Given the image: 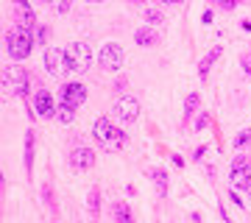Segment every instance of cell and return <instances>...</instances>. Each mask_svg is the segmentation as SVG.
Listing matches in <instances>:
<instances>
[{
	"mask_svg": "<svg viewBox=\"0 0 251 223\" xmlns=\"http://www.w3.org/2000/svg\"><path fill=\"white\" fill-rule=\"evenodd\" d=\"M28 0H14V6H25Z\"/></svg>",
	"mask_w": 251,
	"mask_h": 223,
	"instance_id": "obj_30",
	"label": "cell"
},
{
	"mask_svg": "<svg viewBox=\"0 0 251 223\" xmlns=\"http://www.w3.org/2000/svg\"><path fill=\"white\" fill-rule=\"evenodd\" d=\"M209 3H221V0H209Z\"/></svg>",
	"mask_w": 251,
	"mask_h": 223,
	"instance_id": "obj_31",
	"label": "cell"
},
{
	"mask_svg": "<svg viewBox=\"0 0 251 223\" xmlns=\"http://www.w3.org/2000/svg\"><path fill=\"white\" fill-rule=\"evenodd\" d=\"M221 50H224V48H212V53H206V59L198 64V75H201V78H206V75H209V67L215 64V59L221 56Z\"/></svg>",
	"mask_w": 251,
	"mask_h": 223,
	"instance_id": "obj_15",
	"label": "cell"
},
{
	"mask_svg": "<svg viewBox=\"0 0 251 223\" xmlns=\"http://www.w3.org/2000/svg\"><path fill=\"white\" fill-rule=\"evenodd\" d=\"M209 112H201V115H198V120H196V131H204L206 125H209Z\"/></svg>",
	"mask_w": 251,
	"mask_h": 223,
	"instance_id": "obj_22",
	"label": "cell"
},
{
	"mask_svg": "<svg viewBox=\"0 0 251 223\" xmlns=\"http://www.w3.org/2000/svg\"><path fill=\"white\" fill-rule=\"evenodd\" d=\"M34 109H36L42 117H53V115H56L53 95H50L48 89H39V92H36V98H34Z\"/></svg>",
	"mask_w": 251,
	"mask_h": 223,
	"instance_id": "obj_9",
	"label": "cell"
},
{
	"mask_svg": "<svg viewBox=\"0 0 251 223\" xmlns=\"http://www.w3.org/2000/svg\"><path fill=\"white\" fill-rule=\"evenodd\" d=\"M98 62H100V67H103V70L117 73L120 67H123V48H120V45H115V42L103 45V48H100V53H98Z\"/></svg>",
	"mask_w": 251,
	"mask_h": 223,
	"instance_id": "obj_5",
	"label": "cell"
},
{
	"mask_svg": "<svg viewBox=\"0 0 251 223\" xmlns=\"http://www.w3.org/2000/svg\"><path fill=\"white\" fill-rule=\"evenodd\" d=\"M115 89H117V92H123V89H126V78H120V81H117V84H115Z\"/></svg>",
	"mask_w": 251,
	"mask_h": 223,
	"instance_id": "obj_28",
	"label": "cell"
},
{
	"mask_svg": "<svg viewBox=\"0 0 251 223\" xmlns=\"http://www.w3.org/2000/svg\"><path fill=\"white\" fill-rule=\"evenodd\" d=\"M134 39H137V45H143V48H151V45L159 42V36H156V31H153V28H137Z\"/></svg>",
	"mask_w": 251,
	"mask_h": 223,
	"instance_id": "obj_13",
	"label": "cell"
},
{
	"mask_svg": "<svg viewBox=\"0 0 251 223\" xmlns=\"http://www.w3.org/2000/svg\"><path fill=\"white\" fill-rule=\"evenodd\" d=\"M243 67H246V73L251 75V56H246V59H243Z\"/></svg>",
	"mask_w": 251,
	"mask_h": 223,
	"instance_id": "obj_27",
	"label": "cell"
},
{
	"mask_svg": "<svg viewBox=\"0 0 251 223\" xmlns=\"http://www.w3.org/2000/svg\"><path fill=\"white\" fill-rule=\"evenodd\" d=\"M90 209L92 212H98V190H92L90 193Z\"/></svg>",
	"mask_w": 251,
	"mask_h": 223,
	"instance_id": "obj_24",
	"label": "cell"
},
{
	"mask_svg": "<svg viewBox=\"0 0 251 223\" xmlns=\"http://www.w3.org/2000/svg\"><path fill=\"white\" fill-rule=\"evenodd\" d=\"M145 20H148L151 25H162V23H165V17H162L159 9H145Z\"/></svg>",
	"mask_w": 251,
	"mask_h": 223,
	"instance_id": "obj_19",
	"label": "cell"
},
{
	"mask_svg": "<svg viewBox=\"0 0 251 223\" xmlns=\"http://www.w3.org/2000/svg\"><path fill=\"white\" fill-rule=\"evenodd\" d=\"M90 62H92V50L87 42H73L67 45L64 50V64L70 73H87L90 70Z\"/></svg>",
	"mask_w": 251,
	"mask_h": 223,
	"instance_id": "obj_3",
	"label": "cell"
},
{
	"mask_svg": "<svg viewBox=\"0 0 251 223\" xmlns=\"http://www.w3.org/2000/svg\"><path fill=\"white\" fill-rule=\"evenodd\" d=\"M70 6H73V0H59L56 11H59V14H67V11H70Z\"/></svg>",
	"mask_w": 251,
	"mask_h": 223,
	"instance_id": "obj_23",
	"label": "cell"
},
{
	"mask_svg": "<svg viewBox=\"0 0 251 223\" xmlns=\"http://www.w3.org/2000/svg\"><path fill=\"white\" fill-rule=\"evenodd\" d=\"M95 165V151L87 148V145H78L70 151V168L73 170H90Z\"/></svg>",
	"mask_w": 251,
	"mask_h": 223,
	"instance_id": "obj_8",
	"label": "cell"
},
{
	"mask_svg": "<svg viewBox=\"0 0 251 223\" xmlns=\"http://www.w3.org/2000/svg\"><path fill=\"white\" fill-rule=\"evenodd\" d=\"M112 112H115L117 120H123V123H134L137 117H140V103H137L134 98L123 95V98H117V100H115Z\"/></svg>",
	"mask_w": 251,
	"mask_h": 223,
	"instance_id": "obj_6",
	"label": "cell"
},
{
	"mask_svg": "<svg viewBox=\"0 0 251 223\" xmlns=\"http://www.w3.org/2000/svg\"><path fill=\"white\" fill-rule=\"evenodd\" d=\"M31 162H34V134H28L25 140V168L31 170Z\"/></svg>",
	"mask_w": 251,
	"mask_h": 223,
	"instance_id": "obj_20",
	"label": "cell"
},
{
	"mask_svg": "<svg viewBox=\"0 0 251 223\" xmlns=\"http://www.w3.org/2000/svg\"><path fill=\"white\" fill-rule=\"evenodd\" d=\"M128 3H140V0H128Z\"/></svg>",
	"mask_w": 251,
	"mask_h": 223,
	"instance_id": "obj_32",
	"label": "cell"
},
{
	"mask_svg": "<svg viewBox=\"0 0 251 223\" xmlns=\"http://www.w3.org/2000/svg\"><path fill=\"white\" fill-rule=\"evenodd\" d=\"M6 50H9V56L14 62L28 59L31 50H34V36H31V31H25V28H11L9 34H6Z\"/></svg>",
	"mask_w": 251,
	"mask_h": 223,
	"instance_id": "obj_1",
	"label": "cell"
},
{
	"mask_svg": "<svg viewBox=\"0 0 251 223\" xmlns=\"http://www.w3.org/2000/svg\"><path fill=\"white\" fill-rule=\"evenodd\" d=\"M159 3H171V6H179V3H184V0H159Z\"/></svg>",
	"mask_w": 251,
	"mask_h": 223,
	"instance_id": "obj_29",
	"label": "cell"
},
{
	"mask_svg": "<svg viewBox=\"0 0 251 223\" xmlns=\"http://www.w3.org/2000/svg\"><path fill=\"white\" fill-rule=\"evenodd\" d=\"M232 190H249L251 187V156H234L229 170Z\"/></svg>",
	"mask_w": 251,
	"mask_h": 223,
	"instance_id": "obj_4",
	"label": "cell"
},
{
	"mask_svg": "<svg viewBox=\"0 0 251 223\" xmlns=\"http://www.w3.org/2000/svg\"><path fill=\"white\" fill-rule=\"evenodd\" d=\"M28 92V75L23 70H17V84H14V95H25Z\"/></svg>",
	"mask_w": 251,
	"mask_h": 223,
	"instance_id": "obj_18",
	"label": "cell"
},
{
	"mask_svg": "<svg viewBox=\"0 0 251 223\" xmlns=\"http://www.w3.org/2000/svg\"><path fill=\"white\" fill-rule=\"evenodd\" d=\"M198 103H201V95H198V92H190L187 100H184V117H187V120H190V115L198 112Z\"/></svg>",
	"mask_w": 251,
	"mask_h": 223,
	"instance_id": "obj_17",
	"label": "cell"
},
{
	"mask_svg": "<svg viewBox=\"0 0 251 223\" xmlns=\"http://www.w3.org/2000/svg\"><path fill=\"white\" fill-rule=\"evenodd\" d=\"M92 137H95V140L100 143V148H106V151H117V148L126 145V134L120 131V128H115L106 117H98V120H95Z\"/></svg>",
	"mask_w": 251,
	"mask_h": 223,
	"instance_id": "obj_2",
	"label": "cell"
},
{
	"mask_svg": "<svg viewBox=\"0 0 251 223\" xmlns=\"http://www.w3.org/2000/svg\"><path fill=\"white\" fill-rule=\"evenodd\" d=\"M84 100H87V87H84V84L70 81V84H64V87H62V103H67V106H73V109H78Z\"/></svg>",
	"mask_w": 251,
	"mask_h": 223,
	"instance_id": "obj_7",
	"label": "cell"
},
{
	"mask_svg": "<svg viewBox=\"0 0 251 223\" xmlns=\"http://www.w3.org/2000/svg\"><path fill=\"white\" fill-rule=\"evenodd\" d=\"M251 143V128H246V131H240L237 137H234V148H243V145Z\"/></svg>",
	"mask_w": 251,
	"mask_h": 223,
	"instance_id": "obj_21",
	"label": "cell"
},
{
	"mask_svg": "<svg viewBox=\"0 0 251 223\" xmlns=\"http://www.w3.org/2000/svg\"><path fill=\"white\" fill-rule=\"evenodd\" d=\"M42 3H50V0H42Z\"/></svg>",
	"mask_w": 251,
	"mask_h": 223,
	"instance_id": "obj_33",
	"label": "cell"
},
{
	"mask_svg": "<svg viewBox=\"0 0 251 223\" xmlns=\"http://www.w3.org/2000/svg\"><path fill=\"white\" fill-rule=\"evenodd\" d=\"M112 215H115V223H134L131 209H128V204H126V201H117V204L112 206Z\"/></svg>",
	"mask_w": 251,
	"mask_h": 223,
	"instance_id": "obj_14",
	"label": "cell"
},
{
	"mask_svg": "<svg viewBox=\"0 0 251 223\" xmlns=\"http://www.w3.org/2000/svg\"><path fill=\"white\" fill-rule=\"evenodd\" d=\"M145 176L153 178V184H156V193H159V196H168V173H165V170L151 168V170H145Z\"/></svg>",
	"mask_w": 251,
	"mask_h": 223,
	"instance_id": "obj_12",
	"label": "cell"
},
{
	"mask_svg": "<svg viewBox=\"0 0 251 223\" xmlns=\"http://www.w3.org/2000/svg\"><path fill=\"white\" fill-rule=\"evenodd\" d=\"M36 39H39V45H45V39H48V28H45V25L39 28V34H36Z\"/></svg>",
	"mask_w": 251,
	"mask_h": 223,
	"instance_id": "obj_25",
	"label": "cell"
},
{
	"mask_svg": "<svg viewBox=\"0 0 251 223\" xmlns=\"http://www.w3.org/2000/svg\"><path fill=\"white\" fill-rule=\"evenodd\" d=\"M237 3H240V0H221V6H224V9H234Z\"/></svg>",
	"mask_w": 251,
	"mask_h": 223,
	"instance_id": "obj_26",
	"label": "cell"
},
{
	"mask_svg": "<svg viewBox=\"0 0 251 223\" xmlns=\"http://www.w3.org/2000/svg\"><path fill=\"white\" fill-rule=\"evenodd\" d=\"M14 23H17V28H25V31H31V28L36 25V14L31 6H14Z\"/></svg>",
	"mask_w": 251,
	"mask_h": 223,
	"instance_id": "obj_11",
	"label": "cell"
},
{
	"mask_svg": "<svg viewBox=\"0 0 251 223\" xmlns=\"http://www.w3.org/2000/svg\"><path fill=\"white\" fill-rule=\"evenodd\" d=\"M45 67L50 75H59L62 70H67V64H64V53L59 48H48L45 50Z\"/></svg>",
	"mask_w": 251,
	"mask_h": 223,
	"instance_id": "obj_10",
	"label": "cell"
},
{
	"mask_svg": "<svg viewBox=\"0 0 251 223\" xmlns=\"http://www.w3.org/2000/svg\"><path fill=\"white\" fill-rule=\"evenodd\" d=\"M73 117H75V109L67 106V103H59L56 106V120L59 123H73Z\"/></svg>",
	"mask_w": 251,
	"mask_h": 223,
	"instance_id": "obj_16",
	"label": "cell"
}]
</instances>
